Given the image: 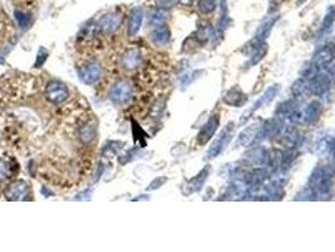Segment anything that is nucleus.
I'll return each mask as SVG.
<instances>
[{"instance_id": "nucleus-1", "label": "nucleus", "mask_w": 335, "mask_h": 252, "mask_svg": "<svg viewBox=\"0 0 335 252\" xmlns=\"http://www.w3.org/2000/svg\"><path fill=\"white\" fill-rule=\"evenodd\" d=\"M309 187L317 193V196H328L331 189V173L328 169H314L309 178Z\"/></svg>"}, {"instance_id": "nucleus-2", "label": "nucleus", "mask_w": 335, "mask_h": 252, "mask_svg": "<svg viewBox=\"0 0 335 252\" xmlns=\"http://www.w3.org/2000/svg\"><path fill=\"white\" fill-rule=\"evenodd\" d=\"M233 135H235V124L229 122V124L221 131L218 138L213 141L212 146L210 148V150H208L207 153V159H213L218 157V155L226 149L231 140H232Z\"/></svg>"}, {"instance_id": "nucleus-3", "label": "nucleus", "mask_w": 335, "mask_h": 252, "mask_svg": "<svg viewBox=\"0 0 335 252\" xmlns=\"http://www.w3.org/2000/svg\"><path fill=\"white\" fill-rule=\"evenodd\" d=\"M133 96V85L129 81H120L115 85L110 91V98L115 103L119 105H125L130 101Z\"/></svg>"}, {"instance_id": "nucleus-4", "label": "nucleus", "mask_w": 335, "mask_h": 252, "mask_svg": "<svg viewBox=\"0 0 335 252\" xmlns=\"http://www.w3.org/2000/svg\"><path fill=\"white\" fill-rule=\"evenodd\" d=\"M68 89L59 81H51L47 86L46 96L52 103H62L68 98Z\"/></svg>"}, {"instance_id": "nucleus-5", "label": "nucleus", "mask_w": 335, "mask_h": 252, "mask_svg": "<svg viewBox=\"0 0 335 252\" xmlns=\"http://www.w3.org/2000/svg\"><path fill=\"white\" fill-rule=\"evenodd\" d=\"M307 85H309V91L312 95L321 96L328 92V90L330 89L331 78L328 73L318 72L317 75H314V77L310 79Z\"/></svg>"}, {"instance_id": "nucleus-6", "label": "nucleus", "mask_w": 335, "mask_h": 252, "mask_svg": "<svg viewBox=\"0 0 335 252\" xmlns=\"http://www.w3.org/2000/svg\"><path fill=\"white\" fill-rule=\"evenodd\" d=\"M101 66L97 63H89V65L83 66L78 70V77L83 83L86 85H93L97 82L101 77Z\"/></svg>"}, {"instance_id": "nucleus-7", "label": "nucleus", "mask_w": 335, "mask_h": 252, "mask_svg": "<svg viewBox=\"0 0 335 252\" xmlns=\"http://www.w3.org/2000/svg\"><path fill=\"white\" fill-rule=\"evenodd\" d=\"M219 126V115L218 114H213L212 116L208 119V121L203 125V128L200 129L199 134H198V142L200 145L207 144L211 139L213 138L216 131L218 130Z\"/></svg>"}, {"instance_id": "nucleus-8", "label": "nucleus", "mask_w": 335, "mask_h": 252, "mask_svg": "<svg viewBox=\"0 0 335 252\" xmlns=\"http://www.w3.org/2000/svg\"><path fill=\"white\" fill-rule=\"evenodd\" d=\"M223 102L233 108H241L247 102V95L238 86H233L223 96Z\"/></svg>"}, {"instance_id": "nucleus-9", "label": "nucleus", "mask_w": 335, "mask_h": 252, "mask_svg": "<svg viewBox=\"0 0 335 252\" xmlns=\"http://www.w3.org/2000/svg\"><path fill=\"white\" fill-rule=\"evenodd\" d=\"M280 90H281V86H280V85H273V86L268 87V89L265 91V94L261 96L259 100L256 101V103H254V108H252L251 110H248L247 115L252 114L254 111H257L259 109L263 108V106H267L268 103L273 102L275 97L280 94Z\"/></svg>"}, {"instance_id": "nucleus-10", "label": "nucleus", "mask_w": 335, "mask_h": 252, "mask_svg": "<svg viewBox=\"0 0 335 252\" xmlns=\"http://www.w3.org/2000/svg\"><path fill=\"white\" fill-rule=\"evenodd\" d=\"M142 18H144V10L140 7L133 8L130 12V16H129V27H128V33L130 37H134V35L137 34V32L140 31L142 24Z\"/></svg>"}, {"instance_id": "nucleus-11", "label": "nucleus", "mask_w": 335, "mask_h": 252, "mask_svg": "<svg viewBox=\"0 0 335 252\" xmlns=\"http://www.w3.org/2000/svg\"><path fill=\"white\" fill-rule=\"evenodd\" d=\"M28 192V184L23 180H16V182L12 183L9 187L5 191V197L9 201H19L23 198Z\"/></svg>"}, {"instance_id": "nucleus-12", "label": "nucleus", "mask_w": 335, "mask_h": 252, "mask_svg": "<svg viewBox=\"0 0 335 252\" xmlns=\"http://www.w3.org/2000/svg\"><path fill=\"white\" fill-rule=\"evenodd\" d=\"M261 129H262L263 138L273 139L275 136H279L284 131L282 120H280L279 117H274V119L267 120Z\"/></svg>"}, {"instance_id": "nucleus-13", "label": "nucleus", "mask_w": 335, "mask_h": 252, "mask_svg": "<svg viewBox=\"0 0 335 252\" xmlns=\"http://www.w3.org/2000/svg\"><path fill=\"white\" fill-rule=\"evenodd\" d=\"M121 24V14L119 13H110L103 15L98 22V27L103 32H115Z\"/></svg>"}, {"instance_id": "nucleus-14", "label": "nucleus", "mask_w": 335, "mask_h": 252, "mask_svg": "<svg viewBox=\"0 0 335 252\" xmlns=\"http://www.w3.org/2000/svg\"><path fill=\"white\" fill-rule=\"evenodd\" d=\"M299 110L298 108V101L295 98L292 100H286L285 102H282L281 105L277 108L276 110V117H279L280 120H285V119H291L294 114Z\"/></svg>"}, {"instance_id": "nucleus-15", "label": "nucleus", "mask_w": 335, "mask_h": 252, "mask_svg": "<svg viewBox=\"0 0 335 252\" xmlns=\"http://www.w3.org/2000/svg\"><path fill=\"white\" fill-rule=\"evenodd\" d=\"M321 111H323V105H321L319 101H311V102L306 106V109L303 111L304 122H306V124H312V122H315L320 117Z\"/></svg>"}, {"instance_id": "nucleus-16", "label": "nucleus", "mask_w": 335, "mask_h": 252, "mask_svg": "<svg viewBox=\"0 0 335 252\" xmlns=\"http://www.w3.org/2000/svg\"><path fill=\"white\" fill-rule=\"evenodd\" d=\"M260 134V126L259 125H249L248 128H246L242 133L238 136V144L242 145V146H247V145L252 144L256 139V136H259Z\"/></svg>"}, {"instance_id": "nucleus-17", "label": "nucleus", "mask_w": 335, "mask_h": 252, "mask_svg": "<svg viewBox=\"0 0 335 252\" xmlns=\"http://www.w3.org/2000/svg\"><path fill=\"white\" fill-rule=\"evenodd\" d=\"M141 53L137 49H131L126 52L122 57V66L128 70H135L141 65Z\"/></svg>"}, {"instance_id": "nucleus-18", "label": "nucleus", "mask_w": 335, "mask_h": 252, "mask_svg": "<svg viewBox=\"0 0 335 252\" xmlns=\"http://www.w3.org/2000/svg\"><path fill=\"white\" fill-rule=\"evenodd\" d=\"M152 40L155 45L164 46L170 40V31L166 26H158L152 32Z\"/></svg>"}, {"instance_id": "nucleus-19", "label": "nucleus", "mask_w": 335, "mask_h": 252, "mask_svg": "<svg viewBox=\"0 0 335 252\" xmlns=\"http://www.w3.org/2000/svg\"><path fill=\"white\" fill-rule=\"evenodd\" d=\"M267 150L262 149V148H257V149L251 150V152L247 154V158L249 159L252 164H257V165H263V164H267Z\"/></svg>"}, {"instance_id": "nucleus-20", "label": "nucleus", "mask_w": 335, "mask_h": 252, "mask_svg": "<svg viewBox=\"0 0 335 252\" xmlns=\"http://www.w3.org/2000/svg\"><path fill=\"white\" fill-rule=\"evenodd\" d=\"M207 175H208V168L205 169V171L200 172V173L197 175L196 178H193L192 180H189L188 187L191 188V191H189L188 193H193V192L199 191V189L202 188V185L204 184L205 179H207Z\"/></svg>"}, {"instance_id": "nucleus-21", "label": "nucleus", "mask_w": 335, "mask_h": 252, "mask_svg": "<svg viewBox=\"0 0 335 252\" xmlns=\"http://www.w3.org/2000/svg\"><path fill=\"white\" fill-rule=\"evenodd\" d=\"M266 179H267V172H266L265 169H255V171L248 175V183L252 187L262 184Z\"/></svg>"}, {"instance_id": "nucleus-22", "label": "nucleus", "mask_w": 335, "mask_h": 252, "mask_svg": "<svg viewBox=\"0 0 335 252\" xmlns=\"http://www.w3.org/2000/svg\"><path fill=\"white\" fill-rule=\"evenodd\" d=\"M335 22V4L330 5L326 10L325 16H324L323 24H321V31H329Z\"/></svg>"}, {"instance_id": "nucleus-23", "label": "nucleus", "mask_w": 335, "mask_h": 252, "mask_svg": "<svg viewBox=\"0 0 335 252\" xmlns=\"http://www.w3.org/2000/svg\"><path fill=\"white\" fill-rule=\"evenodd\" d=\"M166 16H165V13H164V10L160 9H156V10H153L152 13H150L149 15V23L152 24V26H163L164 22H165Z\"/></svg>"}, {"instance_id": "nucleus-24", "label": "nucleus", "mask_w": 335, "mask_h": 252, "mask_svg": "<svg viewBox=\"0 0 335 252\" xmlns=\"http://www.w3.org/2000/svg\"><path fill=\"white\" fill-rule=\"evenodd\" d=\"M198 8L203 14H212L217 9V0H199Z\"/></svg>"}, {"instance_id": "nucleus-25", "label": "nucleus", "mask_w": 335, "mask_h": 252, "mask_svg": "<svg viewBox=\"0 0 335 252\" xmlns=\"http://www.w3.org/2000/svg\"><path fill=\"white\" fill-rule=\"evenodd\" d=\"M309 91V85L304 79H298L292 86V94L295 97H303V96Z\"/></svg>"}, {"instance_id": "nucleus-26", "label": "nucleus", "mask_w": 335, "mask_h": 252, "mask_svg": "<svg viewBox=\"0 0 335 252\" xmlns=\"http://www.w3.org/2000/svg\"><path fill=\"white\" fill-rule=\"evenodd\" d=\"M284 144L287 145L289 148L295 146L296 141H298V131L295 130L294 128H289L286 129V131H284Z\"/></svg>"}, {"instance_id": "nucleus-27", "label": "nucleus", "mask_w": 335, "mask_h": 252, "mask_svg": "<svg viewBox=\"0 0 335 252\" xmlns=\"http://www.w3.org/2000/svg\"><path fill=\"white\" fill-rule=\"evenodd\" d=\"M211 35H212V27L210 24H205V26H200L198 28L197 39L200 40V42H207Z\"/></svg>"}, {"instance_id": "nucleus-28", "label": "nucleus", "mask_w": 335, "mask_h": 252, "mask_svg": "<svg viewBox=\"0 0 335 252\" xmlns=\"http://www.w3.org/2000/svg\"><path fill=\"white\" fill-rule=\"evenodd\" d=\"M15 18H16V22H18V24L20 26V28L26 29L28 28L29 26V15L27 14V13L22 12V10H16L15 12Z\"/></svg>"}, {"instance_id": "nucleus-29", "label": "nucleus", "mask_w": 335, "mask_h": 252, "mask_svg": "<svg viewBox=\"0 0 335 252\" xmlns=\"http://www.w3.org/2000/svg\"><path fill=\"white\" fill-rule=\"evenodd\" d=\"M49 53L48 51H46L45 48H40L39 52H38V57H37V61L34 63V67H40V66L43 65L47 61V58H48Z\"/></svg>"}, {"instance_id": "nucleus-30", "label": "nucleus", "mask_w": 335, "mask_h": 252, "mask_svg": "<svg viewBox=\"0 0 335 252\" xmlns=\"http://www.w3.org/2000/svg\"><path fill=\"white\" fill-rule=\"evenodd\" d=\"M155 2L161 9H169V8L174 7L177 4L178 0H155Z\"/></svg>"}, {"instance_id": "nucleus-31", "label": "nucleus", "mask_w": 335, "mask_h": 252, "mask_svg": "<svg viewBox=\"0 0 335 252\" xmlns=\"http://www.w3.org/2000/svg\"><path fill=\"white\" fill-rule=\"evenodd\" d=\"M8 175V165L3 160H0V180L5 179Z\"/></svg>"}, {"instance_id": "nucleus-32", "label": "nucleus", "mask_w": 335, "mask_h": 252, "mask_svg": "<svg viewBox=\"0 0 335 252\" xmlns=\"http://www.w3.org/2000/svg\"><path fill=\"white\" fill-rule=\"evenodd\" d=\"M330 152H331V155H333V158L335 159V139L330 144Z\"/></svg>"}, {"instance_id": "nucleus-33", "label": "nucleus", "mask_w": 335, "mask_h": 252, "mask_svg": "<svg viewBox=\"0 0 335 252\" xmlns=\"http://www.w3.org/2000/svg\"><path fill=\"white\" fill-rule=\"evenodd\" d=\"M329 51H330V56H331V58H333L334 61H335V45H334L333 47H331V48H329Z\"/></svg>"}, {"instance_id": "nucleus-34", "label": "nucleus", "mask_w": 335, "mask_h": 252, "mask_svg": "<svg viewBox=\"0 0 335 252\" xmlns=\"http://www.w3.org/2000/svg\"><path fill=\"white\" fill-rule=\"evenodd\" d=\"M0 63H4V59H3L2 57H0Z\"/></svg>"}]
</instances>
